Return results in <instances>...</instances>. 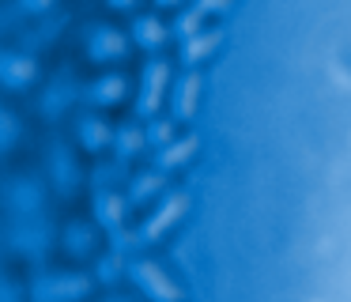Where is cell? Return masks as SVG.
Wrapping results in <instances>:
<instances>
[{
    "mask_svg": "<svg viewBox=\"0 0 351 302\" xmlns=\"http://www.w3.org/2000/svg\"><path fill=\"white\" fill-rule=\"evenodd\" d=\"M215 42H219V34H208V38H200V42H193L189 49H185V60H189V57H200V53H208Z\"/></svg>",
    "mask_w": 351,
    "mask_h": 302,
    "instance_id": "obj_1",
    "label": "cell"
},
{
    "mask_svg": "<svg viewBox=\"0 0 351 302\" xmlns=\"http://www.w3.org/2000/svg\"><path fill=\"white\" fill-rule=\"evenodd\" d=\"M178 208H182V200H174V204H170V208H167V211H162V216H159V219H155V223H152V226H147V234H155V231H162V226H167V223H170V219H174V216H178Z\"/></svg>",
    "mask_w": 351,
    "mask_h": 302,
    "instance_id": "obj_2",
    "label": "cell"
},
{
    "mask_svg": "<svg viewBox=\"0 0 351 302\" xmlns=\"http://www.w3.org/2000/svg\"><path fill=\"white\" fill-rule=\"evenodd\" d=\"M193 91H197V80L189 76V80L182 83V106H178L182 113H189V110H193Z\"/></svg>",
    "mask_w": 351,
    "mask_h": 302,
    "instance_id": "obj_3",
    "label": "cell"
},
{
    "mask_svg": "<svg viewBox=\"0 0 351 302\" xmlns=\"http://www.w3.org/2000/svg\"><path fill=\"white\" fill-rule=\"evenodd\" d=\"M140 272L147 276V283H152L155 291H162L167 299H174V287H167V283H162V276H155V268H140Z\"/></svg>",
    "mask_w": 351,
    "mask_h": 302,
    "instance_id": "obj_4",
    "label": "cell"
},
{
    "mask_svg": "<svg viewBox=\"0 0 351 302\" xmlns=\"http://www.w3.org/2000/svg\"><path fill=\"white\" fill-rule=\"evenodd\" d=\"M193 151V140L189 143H178V148H170V155H167V163H178V159H185Z\"/></svg>",
    "mask_w": 351,
    "mask_h": 302,
    "instance_id": "obj_5",
    "label": "cell"
}]
</instances>
